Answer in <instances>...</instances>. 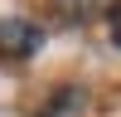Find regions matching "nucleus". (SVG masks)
Wrapping results in <instances>:
<instances>
[{"label":"nucleus","mask_w":121,"mask_h":117,"mask_svg":"<svg viewBox=\"0 0 121 117\" xmlns=\"http://www.w3.org/2000/svg\"><path fill=\"white\" fill-rule=\"evenodd\" d=\"M39 49H44V29L34 20H24V15L0 20V54L5 58H34Z\"/></svg>","instance_id":"nucleus-1"},{"label":"nucleus","mask_w":121,"mask_h":117,"mask_svg":"<svg viewBox=\"0 0 121 117\" xmlns=\"http://www.w3.org/2000/svg\"><path fill=\"white\" fill-rule=\"evenodd\" d=\"M82 107H87V93H82V88H58L34 117H82Z\"/></svg>","instance_id":"nucleus-2"},{"label":"nucleus","mask_w":121,"mask_h":117,"mask_svg":"<svg viewBox=\"0 0 121 117\" xmlns=\"http://www.w3.org/2000/svg\"><path fill=\"white\" fill-rule=\"evenodd\" d=\"M107 34H112V44L121 49V0H112V5H107Z\"/></svg>","instance_id":"nucleus-3"},{"label":"nucleus","mask_w":121,"mask_h":117,"mask_svg":"<svg viewBox=\"0 0 121 117\" xmlns=\"http://www.w3.org/2000/svg\"><path fill=\"white\" fill-rule=\"evenodd\" d=\"M63 5H92V0H63Z\"/></svg>","instance_id":"nucleus-4"}]
</instances>
